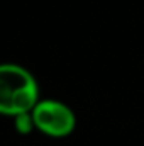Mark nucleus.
I'll use <instances>...</instances> for the list:
<instances>
[{
	"label": "nucleus",
	"mask_w": 144,
	"mask_h": 146,
	"mask_svg": "<svg viewBox=\"0 0 144 146\" xmlns=\"http://www.w3.org/2000/svg\"><path fill=\"white\" fill-rule=\"evenodd\" d=\"M39 102V87L32 73L20 65H0V114L19 115L32 112Z\"/></svg>",
	"instance_id": "nucleus-1"
},
{
	"label": "nucleus",
	"mask_w": 144,
	"mask_h": 146,
	"mask_svg": "<svg viewBox=\"0 0 144 146\" xmlns=\"http://www.w3.org/2000/svg\"><path fill=\"white\" fill-rule=\"evenodd\" d=\"M32 119L37 131L51 138H65L76 126L75 112L66 104L53 99L39 100L32 109Z\"/></svg>",
	"instance_id": "nucleus-2"
},
{
	"label": "nucleus",
	"mask_w": 144,
	"mask_h": 146,
	"mask_svg": "<svg viewBox=\"0 0 144 146\" xmlns=\"http://www.w3.org/2000/svg\"><path fill=\"white\" fill-rule=\"evenodd\" d=\"M14 124H15V131L19 134H29L36 126H34V119H32V112H26V114H19L14 117Z\"/></svg>",
	"instance_id": "nucleus-3"
}]
</instances>
